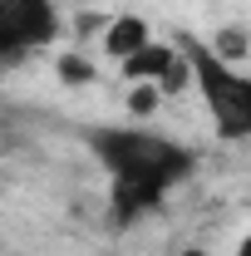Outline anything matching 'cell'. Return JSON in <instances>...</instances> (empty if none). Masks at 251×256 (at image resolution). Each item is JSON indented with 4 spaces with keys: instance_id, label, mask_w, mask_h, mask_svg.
Wrapping results in <instances>:
<instances>
[{
    "instance_id": "1",
    "label": "cell",
    "mask_w": 251,
    "mask_h": 256,
    "mask_svg": "<svg viewBox=\"0 0 251 256\" xmlns=\"http://www.w3.org/2000/svg\"><path fill=\"white\" fill-rule=\"evenodd\" d=\"M84 138L94 158L108 168V207L118 226L138 222L143 212H158L162 197L197 168L192 148L158 138L148 128H89Z\"/></svg>"
},
{
    "instance_id": "2",
    "label": "cell",
    "mask_w": 251,
    "mask_h": 256,
    "mask_svg": "<svg viewBox=\"0 0 251 256\" xmlns=\"http://www.w3.org/2000/svg\"><path fill=\"white\" fill-rule=\"evenodd\" d=\"M182 54L192 64V84L212 114V128L226 143H246L251 138V74H242L236 64H226L212 54V44L182 40Z\"/></svg>"
},
{
    "instance_id": "3",
    "label": "cell",
    "mask_w": 251,
    "mask_h": 256,
    "mask_svg": "<svg viewBox=\"0 0 251 256\" xmlns=\"http://www.w3.org/2000/svg\"><path fill=\"white\" fill-rule=\"evenodd\" d=\"M60 40L54 0H0V69L30 60Z\"/></svg>"
},
{
    "instance_id": "4",
    "label": "cell",
    "mask_w": 251,
    "mask_h": 256,
    "mask_svg": "<svg viewBox=\"0 0 251 256\" xmlns=\"http://www.w3.org/2000/svg\"><path fill=\"white\" fill-rule=\"evenodd\" d=\"M178 54H182L178 44L148 40V44H143L138 54H128V60H124V79H128V84H143V79H153V84H158V79H162V74H168V69L178 64Z\"/></svg>"
},
{
    "instance_id": "5",
    "label": "cell",
    "mask_w": 251,
    "mask_h": 256,
    "mask_svg": "<svg viewBox=\"0 0 251 256\" xmlns=\"http://www.w3.org/2000/svg\"><path fill=\"white\" fill-rule=\"evenodd\" d=\"M148 40H153V30H148L143 15H118V20L104 25V54H114V60L124 64L128 54H138Z\"/></svg>"
},
{
    "instance_id": "6",
    "label": "cell",
    "mask_w": 251,
    "mask_h": 256,
    "mask_svg": "<svg viewBox=\"0 0 251 256\" xmlns=\"http://www.w3.org/2000/svg\"><path fill=\"white\" fill-rule=\"evenodd\" d=\"M212 54H217V60H226V64L246 60V54H251V34L236 30V25H226V30H217V40H212Z\"/></svg>"
},
{
    "instance_id": "7",
    "label": "cell",
    "mask_w": 251,
    "mask_h": 256,
    "mask_svg": "<svg viewBox=\"0 0 251 256\" xmlns=\"http://www.w3.org/2000/svg\"><path fill=\"white\" fill-rule=\"evenodd\" d=\"M158 104H162V89H158L153 79H143V84L128 89V114H133V118H153Z\"/></svg>"
},
{
    "instance_id": "8",
    "label": "cell",
    "mask_w": 251,
    "mask_h": 256,
    "mask_svg": "<svg viewBox=\"0 0 251 256\" xmlns=\"http://www.w3.org/2000/svg\"><path fill=\"white\" fill-rule=\"evenodd\" d=\"M60 79H64V84H94V79H98V69L84 60V54L64 50V54H60Z\"/></svg>"
},
{
    "instance_id": "9",
    "label": "cell",
    "mask_w": 251,
    "mask_h": 256,
    "mask_svg": "<svg viewBox=\"0 0 251 256\" xmlns=\"http://www.w3.org/2000/svg\"><path fill=\"white\" fill-rule=\"evenodd\" d=\"M188 79H192V64H188V54H178V64L158 79V89H162V94H182V84H188Z\"/></svg>"
},
{
    "instance_id": "10",
    "label": "cell",
    "mask_w": 251,
    "mask_h": 256,
    "mask_svg": "<svg viewBox=\"0 0 251 256\" xmlns=\"http://www.w3.org/2000/svg\"><path fill=\"white\" fill-rule=\"evenodd\" d=\"M236 256H251V232L242 236V246H236Z\"/></svg>"
},
{
    "instance_id": "11",
    "label": "cell",
    "mask_w": 251,
    "mask_h": 256,
    "mask_svg": "<svg viewBox=\"0 0 251 256\" xmlns=\"http://www.w3.org/2000/svg\"><path fill=\"white\" fill-rule=\"evenodd\" d=\"M182 256H202V252H197V246H192V252H182Z\"/></svg>"
}]
</instances>
